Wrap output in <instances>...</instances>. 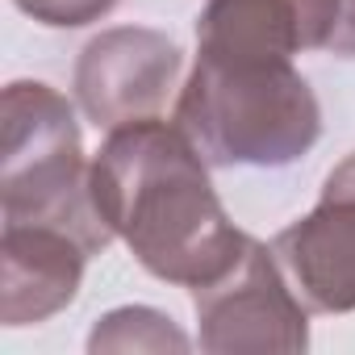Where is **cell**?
Here are the masks:
<instances>
[{"label":"cell","mask_w":355,"mask_h":355,"mask_svg":"<svg viewBox=\"0 0 355 355\" xmlns=\"http://www.w3.org/2000/svg\"><path fill=\"white\" fill-rule=\"evenodd\" d=\"M88 189L109 234L121 239L155 280L180 288L222 280L251 239L226 218L209 184V159L163 117L105 130L88 167Z\"/></svg>","instance_id":"1"},{"label":"cell","mask_w":355,"mask_h":355,"mask_svg":"<svg viewBox=\"0 0 355 355\" xmlns=\"http://www.w3.org/2000/svg\"><path fill=\"white\" fill-rule=\"evenodd\" d=\"M180 125L209 167H284L322 134V109L293 59H234L197 51L175 101Z\"/></svg>","instance_id":"2"},{"label":"cell","mask_w":355,"mask_h":355,"mask_svg":"<svg viewBox=\"0 0 355 355\" xmlns=\"http://www.w3.org/2000/svg\"><path fill=\"white\" fill-rule=\"evenodd\" d=\"M88 159L71 101L42 80H13L0 96V214L80 234L92 255L113 239L88 189Z\"/></svg>","instance_id":"3"},{"label":"cell","mask_w":355,"mask_h":355,"mask_svg":"<svg viewBox=\"0 0 355 355\" xmlns=\"http://www.w3.org/2000/svg\"><path fill=\"white\" fill-rule=\"evenodd\" d=\"M193 305L197 343L209 355H297L309 347V309L293 293L272 247L259 239H247L239 263L222 280L193 288Z\"/></svg>","instance_id":"4"},{"label":"cell","mask_w":355,"mask_h":355,"mask_svg":"<svg viewBox=\"0 0 355 355\" xmlns=\"http://www.w3.org/2000/svg\"><path fill=\"white\" fill-rule=\"evenodd\" d=\"M184 55L167 34L146 26H113L101 30L76 59V101L96 130H117L125 121L159 117Z\"/></svg>","instance_id":"5"},{"label":"cell","mask_w":355,"mask_h":355,"mask_svg":"<svg viewBox=\"0 0 355 355\" xmlns=\"http://www.w3.org/2000/svg\"><path fill=\"white\" fill-rule=\"evenodd\" d=\"M272 255L309 313L355 309V155L334 163L318 205L272 239Z\"/></svg>","instance_id":"6"},{"label":"cell","mask_w":355,"mask_h":355,"mask_svg":"<svg viewBox=\"0 0 355 355\" xmlns=\"http://www.w3.org/2000/svg\"><path fill=\"white\" fill-rule=\"evenodd\" d=\"M92 247L42 222H5L0 230V322L38 326L67 309L80 293Z\"/></svg>","instance_id":"7"},{"label":"cell","mask_w":355,"mask_h":355,"mask_svg":"<svg viewBox=\"0 0 355 355\" xmlns=\"http://www.w3.org/2000/svg\"><path fill=\"white\" fill-rule=\"evenodd\" d=\"M343 0H205L197 51L234 59H293L330 51Z\"/></svg>","instance_id":"8"},{"label":"cell","mask_w":355,"mask_h":355,"mask_svg":"<svg viewBox=\"0 0 355 355\" xmlns=\"http://www.w3.org/2000/svg\"><path fill=\"white\" fill-rule=\"evenodd\" d=\"M189 347H193L189 334L150 305H121L105 313L88 334V351H189Z\"/></svg>","instance_id":"9"},{"label":"cell","mask_w":355,"mask_h":355,"mask_svg":"<svg viewBox=\"0 0 355 355\" xmlns=\"http://www.w3.org/2000/svg\"><path fill=\"white\" fill-rule=\"evenodd\" d=\"M13 5L34 17L38 26H51V30H80V26H92L101 21L117 0H13Z\"/></svg>","instance_id":"10"},{"label":"cell","mask_w":355,"mask_h":355,"mask_svg":"<svg viewBox=\"0 0 355 355\" xmlns=\"http://www.w3.org/2000/svg\"><path fill=\"white\" fill-rule=\"evenodd\" d=\"M334 55H355V0H343V17H338V34L330 42Z\"/></svg>","instance_id":"11"}]
</instances>
